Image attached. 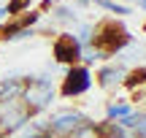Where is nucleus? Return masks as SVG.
Here are the masks:
<instances>
[{
	"mask_svg": "<svg viewBox=\"0 0 146 138\" xmlns=\"http://www.w3.org/2000/svg\"><path fill=\"white\" fill-rule=\"evenodd\" d=\"M135 5H138V8H143V11H146V0H135Z\"/></svg>",
	"mask_w": 146,
	"mask_h": 138,
	"instance_id": "a211bd4d",
	"label": "nucleus"
},
{
	"mask_svg": "<svg viewBox=\"0 0 146 138\" xmlns=\"http://www.w3.org/2000/svg\"><path fill=\"white\" fill-rule=\"evenodd\" d=\"M81 41L76 38V33H60L57 38H54L52 43V57L57 65H65V68H70V65L81 62Z\"/></svg>",
	"mask_w": 146,
	"mask_h": 138,
	"instance_id": "7ed1b4c3",
	"label": "nucleus"
},
{
	"mask_svg": "<svg viewBox=\"0 0 146 138\" xmlns=\"http://www.w3.org/2000/svg\"><path fill=\"white\" fill-rule=\"evenodd\" d=\"M41 19H43V11H25V14H19V16H11V19L0 27V41H8L11 43L19 33L33 30Z\"/></svg>",
	"mask_w": 146,
	"mask_h": 138,
	"instance_id": "39448f33",
	"label": "nucleus"
},
{
	"mask_svg": "<svg viewBox=\"0 0 146 138\" xmlns=\"http://www.w3.org/2000/svg\"><path fill=\"white\" fill-rule=\"evenodd\" d=\"M106 114H108V119H111V122H114V119L119 122L122 117L133 114V106H130V103H125V100H119V103L114 100V103H108V106H106Z\"/></svg>",
	"mask_w": 146,
	"mask_h": 138,
	"instance_id": "9b49d317",
	"label": "nucleus"
},
{
	"mask_svg": "<svg viewBox=\"0 0 146 138\" xmlns=\"http://www.w3.org/2000/svg\"><path fill=\"white\" fill-rule=\"evenodd\" d=\"M30 3H33V0H8V3H5V14H8V19H11V16L25 14V11H30Z\"/></svg>",
	"mask_w": 146,
	"mask_h": 138,
	"instance_id": "ddd939ff",
	"label": "nucleus"
},
{
	"mask_svg": "<svg viewBox=\"0 0 146 138\" xmlns=\"http://www.w3.org/2000/svg\"><path fill=\"white\" fill-rule=\"evenodd\" d=\"M27 81L19 79V76H5V79H0V103L5 100H14V98H22V92H25Z\"/></svg>",
	"mask_w": 146,
	"mask_h": 138,
	"instance_id": "6e6552de",
	"label": "nucleus"
},
{
	"mask_svg": "<svg viewBox=\"0 0 146 138\" xmlns=\"http://www.w3.org/2000/svg\"><path fill=\"white\" fill-rule=\"evenodd\" d=\"M92 49H98L106 60L116 57L119 52H125L127 46H133V35L122 19H103L98 25H92Z\"/></svg>",
	"mask_w": 146,
	"mask_h": 138,
	"instance_id": "f257e3e1",
	"label": "nucleus"
},
{
	"mask_svg": "<svg viewBox=\"0 0 146 138\" xmlns=\"http://www.w3.org/2000/svg\"><path fill=\"white\" fill-rule=\"evenodd\" d=\"M98 8H103V11H108V14H116V16H127V14H133V8L130 5H125V3H116V0H92Z\"/></svg>",
	"mask_w": 146,
	"mask_h": 138,
	"instance_id": "9d476101",
	"label": "nucleus"
},
{
	"mask_svg": "<svg viewBox=\"0 0 146 138\" xmlns=\"http://www.w3.org/2000/svg\"><path fill=\"white\" fill-rule=\"evenodd\" d=\"M76 38L81 41V46H89V43H92V25H89V22H84V25L78 27Z\"/></svg>",
	"mask_w": 146,
	"mask_h": 138,
	"instance_id": "4468645a",
	"label": "nucleus"
},
{
	"mask_svg": "<svg viewBox=\"0 0 146 138\" xmlns=\"http://www.w3.org/2000/svg\"><path fill=\"white\" fill-rule=\"evenodd\" d=\"M143 33H146V22H143Z\"/></svg>",
	"mask_w": 146,
	"mask_h": 138,
	"instance_id": "6ab92c4d",
	"label": "nucleus"
},
{
	"mask_svg": "<svg viewBox=\"0 0 146 138\" xmlns=\"http://www.w3.org/2000/svg\"><path fill=\"white\" fill-rule=\"evenodd\" d=\"M25 81H27V87L22 92V103L27 106L30 114H38V111H43V108H49L54 103L57 90H54L49 76H27Z\"/></svg>",
	"mask_w": 146,
	"mask_h": 138,
	"instance_id": "f03ea898",
	"label": "nucleus"
},
{
	"mask_svg": "<svg viewBox=\"0 0 146 138\" xmlns=\"http://www.w3.org/2000/svg\"><path fill=\"white\" fill-rule=\"evenodd\" d=\"M35 35V27H33V30H25V33H19V35L14 38V41H27V38H33Z\"/></svg>",
	"mask_w": 146,
	"mask_h": 138,
	"instance_id": "2eb2a0df",
	"label": "nucleus"
},
{
	"mask_svg": "<svg viewBox=\"0 0 146 138\" xmlns=\"http://www.w3.org/2000/svg\"><path fill=\"white\" fill-rule=\"evenodd\" d=\"M125 73H127V65L125 62H108L98 70V84L103 90H111V87L122 84L125 81Z\"/></svg>",
	"mask_w": 146,
	"mask_h": 138,
	"instance_id": "0eeeda50",
	"label": "nucleus"
},
{
	"mask_svg": "<svg viewBox=\"0 0 146 138\" xmlns=\"http://www.w3.org/2000/svg\"><path fill=\"white\" fill-rule=\"evenodd\" d=\"M89 87H92V73H89V68L81 65V62H76V65H70V68L65 70L62 84H60V95L62 98H78V95H84V92H89Z\"/></svg>",
	"mask_w": 146,
	"mask_h": 138,
	"instance_id": "20e7f679",
	"label": "nucleus"
},
{
	"mask_svg": "<svg viewBox=\"0 0 146 138\" xmlns=\"http://www.w3.org/2000/svg\"><path fill=\"white\" fill-rule=\"evenodd\" d=\"M52 22L60 25H78V14L73 5H52Z\"/></svg>",
	"mask_w": 146,
	"mask_h": 138,
	"instance_id": "1a4fd4ad",
	"label": "nucleus"
},
{
	"mask_svg": "<svg viewBox=\"0 0 146 138\" xmlns=\"http://www.w3.org/2000/svg\"><path fill=\"white\" fill-rule=\"evenodd\" d=\"M76 5H81V8H87V5H92V0H73Z\"/></svg>",
	"mask_w": 146,
	"mask_h": 138,
	"instance_id": "f3484780",
	"label": "nucleus"
},
{
	"mask_svg": "<svg viewBox=\"0 0 146 138\" xmlns=\"http://www.w3.org/2000/svg\"><path fill=\"white\" fill-rule=\"evenodd\" d=\"M84 122H87L84 114H78V111H62V114H57V117L46 119V135L49 138H52V135H70V133H76Z\"/></svg>",
	"mask_w": 146,
	"mask_h": 138,
	"instance_id": "423d86ee",
	"label": "nucleus"
},
{
	"mask_svg": "<svg viewBox=\"0 0 146 138\" xmlns=\"http://www.w3.org/2000/svg\"><path fill=\"white\" fill-rule=\"evenodd\" d=\"M122 84L127 87V90H135V87H143L146 84V68H133L125 73V81Z\"/></svg>",
	"mask_w": 146,
	"mask_h": 138,
	"instance_id": "f8f14e48",
	"label": "nucleus"
},
{
	"mask_svg": "<svg viewBox=\"0 0 146 138\" xmlns=\"http://www.w3.org/2000/svg\"><path fill=\"white\" fill-rule=\"evenodd\" d=\"M8 22V14H5V5H0V27Z\"/></svg>",
	"mask_w": 146,
	"mask_h": 138,
	"instance_id": "dca6fc26",
	"label": "nucleus"
}]
</instances>
